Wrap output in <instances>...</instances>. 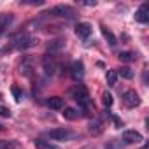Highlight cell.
I'll use <instances>...</instances> for the list:
<instances>
[{
	"label": "cell",
	"instance_id": "6da1fadb",
	"mask_svg": "<svg viewBox=\"0 0 149 149\" xmlns=\"http://www.w3.org/2000/svg\"><path fill=\"white\" fill-rule=\"evenodd\" d=\"M9 42H11V46L16 47V49H26V47H32V46L35 44V39L30 37L26 32L21 30V32L13 33V35L9 37Z\"/></svg>",
	"mask_w": 149,
	"mask_h": 149
},
{
	"label": "cell",
	"instance_id": "7a4b0ae2",
	"mask_svg": "<svg viewBox=\"0 0 149 149\" xmlns=\"http://www.w3.org/2000/svg\"><path fill=\"white\" fill-rule=\"evenodd\" d=\"M70 95H72L74 100L79 104V107H83V109H90V107H91L90 93H88V90H86L83 84H77L76 88H72V90H70Z\"/></svg>",
	"mask_w": 149,
	"mask_h": 149
},
{
	"label": "cell",
	"instance_id": "3957f363",
	"mask_svg": "<svg viewBox=\"0 0 149 149\" xmlns=\"http://www.w3.org/2000/svg\"><path fill=\"white\" fill-rule=\"evenodd\" d=\"M44 14H51V16H56V18H63V19H74L76 18V9H74L72 6H65V4H60V6H54L51 7L47 13Z\"/></svg>",
	"mask_w": 149,
	"mask_h": 149
},
{
	"label": "cell",
	"instance_id": "277c9868",
	"mask_svg": "<svg viewBox=\"0 0 149 149\" xmlns=\"http://www.w3.org/2000/svg\"><path fill=\"white\" fill-rule=\"evenodd\" d=\"M47 135H49V139L60 140V142H68V140H72L76 137V133L72 130H68V128H53V130L47 132Z\"/></svg>",
	"mask_w": 149,
	"mask_h": 149
},
{
	"label": "cell",
	"instance_id": "5b68a950",
	"mask_svg": "<svg viewBox=\"0 0 149 149\" xmlns=\"http://www.w3.org/2000/svg\"><path fill=\"white\" fill-rule=\"evenodd\" d=\"M123 104H125L128 109H135V107H139V105H140V97H139V93L133 91V90L125 91V93H123Z\"/></svg>",
	"mask_w": 149,
	"mask_h": 149
},
{
	"label": "cell",
	"instance_id": "8992f818",
	"mask_svg": "<svg viewBox=\"0 0 149 149\" xmlns=\"http://www.w3.org/2000/svg\"><path fill=\"white\" fill-rule=\"evenodd\" d=\"M70 76L74 81H83L84 77V63L81 60H74L70 65Z\"/></svg>",
	"mask_w": 149,
	"mask_h": 149
},
{
	"label": "cell",
	"instance_id": "52a82bcc",
	"mask_svg": "<svg viewBox=\"0 0 149 149\" xmlns=\"http://www.w3.org/2000/svg\"><path fill=\"white\" fill-rule=\"evenodd\" d=\"M142 140H144V137L137 130H125L123 132V144H140Z\"/></svg>",
	"mask_w": 149,
	"mask_h": 149
},
{
	"label": "cell",
	"instance_id": "ba28073f",
	"mask_svg": "<svg viewBox=\"0 0 149 149\" xmlns=\"http://www.w3.org/2000/svg\"><path fill=\"white\" fill-rule=\"evenodd\" d=\"M42 68H44V74L47 77H51L54 70H56V61H54V56H49V54H44L42 58Z\"/></svg>",
	"mask_w": 149,
	"mask_h": 149
},
{
	"label": "cell",
	"instance_id": "9c48e42d",
	"mask_svg": "<svg viewBox=\"0 0 149 149\" xmlns=\"http://www.w3.org/2000/svg\"><path fill=\"white\" fill-rule=\"evenodd\" d=\"M135 21L137 23H142L146 25L149 21V6L147 4H142L137 11H135Z\"/></svg>",
	"mask_w": 149,
	"mask_h": 149
},
{
	"label": "cell",
	"instance_id": "30bf717a",
	"mask_svg": "<svg viewBox=\"0 0 149 149\" xmlns=\"http://www.w3.org/2000/svg\"><path fill=\"white\" fill-rule=\"evenodd\" d=\"M76 35L83 40H86L91 35V25L90 23H77L76 25Z\"/></svg>",
	"mask_w": 149,
	"mask_h": 149
},
{
	"label": "cell",
	"instance_id": "8fae6325",
	"mask_svg": "<svg viewBox=\"0 0 149 149\" xmlns=\"http://www.w3.org/2000/svg\"><path fill=\"white\" fill-rule=\"evenodd\" d=\"M88 132L93 135V137H98L104 133V123L100 119H91L90 125H88Z\"/></svg>",
	"mask_w": 149,
	"mask_h": 149
},
{
	"label": "cell",
	"instance_id": "7c38bea8",
	"mask_svg": "<svg viewBox=\"0 0 149 149\" xmlns=\"http://www.w3.org/2000/svg\"><path fill=\"white\" fill-rule=\"evenodd\" d=\"M83 116L84 114L79 109H76V107H65V111H63V118L68 119V121H76V119H79Z\"/></svg>",
	"mask_w": 149,
	"mask_h": 149
},
{
	"label": "cell",
	"instance_id": "4fadbf2b",
	"mask_svg": "<svg viewBox=\"0 0 149 149\" xmlns=\"http://www.w3.org/2000/svg\"><path fill=\"white\" fill-rule=\"evenodd\" d=\"M63 46H65V42L61 40V39H58V40H51L49 44H47V53L46 54H49V56H54L56 53H60L61 49H63Z\"/></svg>",
	"mask_w": 149,
	"mask_h": 149
},
{
	"label": "cell",
	"instance_id": "5bb4252c",
	"mask_svg": "<svg viewBox=\"0 0 149 149\" xmlns=\"http://www.w3.org/2000/svg\"><path fill=\"white\" fill-rule=\"evenodd\" d=\"M13 19H14V16L11 13H2V14H0V35L9 28V25L13 23Z\"/></svg>",
	"mask_w": 149,
	"mask_h": 149
},
{
	"label": "cell",
	"instance_id": "9a60e30c",
	"mask_svg": "<svg viewBox=\"0 0 149 149\" xmlns=\"http://www.w3.org/2000/svg\"><path fill=\"white\" fill-rule=\"evenodd\" d=\"M46 105H47L51 111H61V109H63V98H61V97H51V98H47Z\"/></svg>",
	"mask_w": 149,
	"mask_h": 149
},
{
	"label": "cell",
	"instance_id": "2e32d148",
	"mask_svg": "<svg viewBox=\"0 0 149 149\" xmlns=\"http://www.w3.org/2000/svg\"><path fill=\"white\" fill-rule=\"evenodd\" d=\"M33 146L37 149H60L56 144H53L51 140H44V139H35L33 140Z\"/></svg>",
	"mask_w": 149,
	"mask_h": 149
},
{
	"label": "cell",
	"instance_id": "e0dca14e",
	"mask_svg": "<svg viewBox=\"0 0 149 149\" xmlns=\"http://www.w3.org/2000/svg\"><path fill=\"white\" fill-rule=\"evenodd\" d=\"M102 35H104V37L107 39L109 46H112V47H114V46L118 44V39H116V35H114V33L111 32V28H107L105 25H102Z\"/></svg>",
	"mask_w": 149,
	"mask_h": 149
},
{
	"label": "cell",
	"instance_id": "ac0fdd59",
	"mask_svg": "<svg viewBox=\"0 0 149 149\" xmlns=\"http://www.w3.org/2000/svg\"><path fill=\"white\" fill-rule=\"evenodd\" d=\"M0 149H21V147L13 139H0Z\"/></svg>",
	"mask_w": 149,
	"mask_h": 149
},
{
	"label": "cell",
	"instance_id": "d6986e66",
	"mask_svg": "<svg viewBox=\"0 0 149 149\" xmlns=\"http://www.w3.org/2000/svg\"><path fill=\"white\" fill-rule=\"evenodd\" d=\"M116 74H118V77H123V79H133V72L130 67H121L116 70Z\"/></svg>",
	"mask_w": 149,
	"mask_h": 149
},
{
	"label": "cell",
	"instance_id": "ffe728a7",
	"mask_svg": "<svg viewBox=\"0 0 149 149\" xmlns=\"http://www.w3.org/2000/svg\"><path fill=\"white\" fill-rule=\"evenodd\" d=\"M105 81H107V86H116V83H118V74H116V70H107V74H105Z\"/></svg>",
	"mask_w": 149,
	"mask_h": 149
},
{
	"label": "cell",
	"instance_id": "44dd1931",
	"mask_svg": "<svg viewBox=\"0 0 149 149\" xmlns=\"http://www.w3.org/2000/svg\"><path fill=\"white\" fill-rule=\"evenodd\" d=\"M118 58H119L121 61H125V63H130V61H135V60H137V54L132 53V51H123V53H119Z\"/></svg>",
	"mask_w": 149,
	"mask_h": 149
},
{
	"label": "cell",
	"instance_id": "7402d4cb",
	"mask_svg": "<svg viewBox=\"0 0 149 149\" xmlns=\"http://www.w3.org/2000/svg\"><path fill=\"white\" fill-rule=\"evenodd\" d=\"M21 74H23V76H26V77L32 76V61L28 58H25V61L21 63Z\"/></svg>",
	"mask_w": 149,
	"mask_h": 149
},
{
	"label": "cell",
	"instance_id": "603a6c76",
	"mask_svg": "<svg viewBox=\"0 0 149 149\" xmlns=\"http://www.w3.org/2000/svg\"><path fill=\"white\" fill-rule=\"evenodd\" d=\"M112 102H114V98H112V95L105 91V93L102 95V104H104V107H105V109H109V107L112 105Z\"/></svg>",
	"mask_w": 149,
	"mask_h": 149
},
{
	"label": "cell",
	"instance_id": "cb8c5ba5",
	"mask_svg": "<svg viewBox=\"0 0 149 149\" xmlns=\"http://www.w3.org/2000/svg\"><path fill=\"white\" fill-rule=\"evenodd\" d=\"M123 142L121 140H118V139H114V140H111L109 144H105V147L104 149H123Z\"/></svg>",
	"mask_w": 149,
	"mask_h": 149
},
{
	"label": "cell",
	"instance_id": "d4e9b609",
	"mask_svg": "<svg viewBox=\"0 0 149 149\" xmlns=\"http://www.w3.org/2000/svg\"><path fill=\"white\" fill-rule=\"evenodd\" d=\"M21 6H42L44 0H21Z\"/></svg>",
	"mask_w": 149,
	"mask_h": 149
},
{
	"label": "cell",
	"instance_id": "484cf974",
	"mask_svg": "<svg viewBox=\"0 0 149 149\" xmlns=\"http://www.w3.org/2000/svg\"><path fill=\"white\" fill-rule=\"evenodd\" d=\"M0 116L2 118H11V111L7 107H4V105H0Z\"/></svg>",
	"mask_w": 149,
	"mask_h": 149
},
{
	"label": "cell",
	"instance_id": "4316f807",
	"mask_svg": "<svg viewBox=\"0 0 149 149\" xmlns=\"http://www.w3.org/2000/svg\"><path fill=\"white\" fill-rule=\"evenodd\" d=\"M13 93H14L16 100L19 102V100H21V97H23V95H21V91H19V88H16V86H14V88H13Z\"/></svg>",
	"mask_w": 149,
	"mask_h": 149
},
{
	"label": "cell",
	"instance_id": "83f0119b",
	"mask_svg": "<svg viewBox=\"0 0 149 149\" xmlns=\"http://www.w3.org/2000/svg\"><path fill=\"white\" fill-rule=\"evenodd\" d=\"M79 6H83V7H95L97 6V2L93 0V2H77Z\"/></svg>",
	"mask_w": 149,
	"mask_h": 149
},
{
	"label": "cell",
	"instance_id": "f1b7e54d",
	"mask_svg": "<svg viewBox=\"0 0 149 149\" xmlns=\"http://www.w3.org/2000/svg\"><path fill=\"white\" fill-rule=\"evenodd\" d=\"M0 130H4V125H0Z\"/></svg>",
	"mask_w": 149,
	"mask_h": 149
},
{
	"label": "cell",
	"instance_id": "f546056e",
	"mask_svg": "<svg viewBox=\"0 0 149 149\" xmlns=\"http://www.w3.org/2000/svg\"><path fill=\"white\" fill-rule=\"evenodd\" d=\"M0 100H2V93H0Z\"/></svg>",
	"mask_w": 149,
	"mask_h": 149
}]
</instances>
